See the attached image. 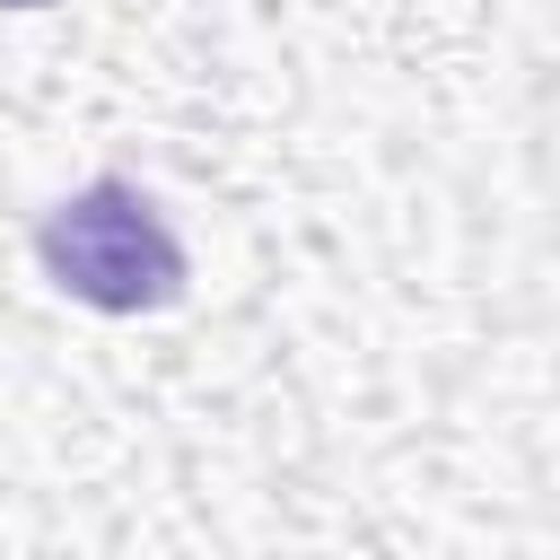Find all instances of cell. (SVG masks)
I'll list each match as a JSON object with an SVG mask.
<instances>
[{
	"mask_svg": "<svg viewBox=\"0 0 560 560\" xmlns=\"http://www.w3.org/2000/svg\"><path fill=\"white\" fill-rule=\"evenodd\" d=\"M44 271L105 306V315H140V306H166L175 280H184V245L166 236V219L149 210V192L131 184H88L79 201H61L44 219Z\"/></svg>",
	"mask_w": 560,
	"mask_h": 560,
	"instance_id": "1",
	"label": "cell"
}]
</instances>
